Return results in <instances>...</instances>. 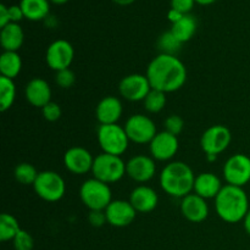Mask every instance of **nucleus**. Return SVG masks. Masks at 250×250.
Returning <instances> with one entry per match:
<instances>
[{
  "label": "nucleus",
  "mask_w": 250,
  "mask_h": 250,
  "mask_svg": "<svg viewBox=\"0 0 250 250\" xmlns=\"http://www.w3.org/2000/svg\"><path fill=\"white\" fill-rule=\"evenodd\" d=\"M146 76L153 89L167 94L185 85L187 81V68L177 55L159 54L148 65Z\"/></svg>",
  "instance_id": "nucleus-1"
},
{
  "label": "nucleus",
  "mask_w": 250,
  "mask_h": 250,
  "mask_svg": "<svg viewBox=\"0 0 250 250\" xmlns=\"http://www.w3.org/2000/svg\"><path fill=\"white\" fill-rule=\"evenodd\" d=\"M215 210L222 221L238 224L249 211V198L242 187L226 185L215 198Z\"/></svg>",
  "instance_id": "nucleus-2"
},
{
  "label": "nucleus",
  "mask_w": 250,
  "mask_h": 250,
  "mask_svg": "<svg viewBox=\"0 0 250 250\" xmlns=\"http://www.w3.org/2000/svg\"><path fill=\"white\" fill-rule=\"evenodd\" d=\"M195 175L192 167L183 161H172L160 173V186L164 192L173 198H185L193 192Z\"/></svg>",
  "instance_id": "nucleus-3"
},
{
  "label": "nucleus",
  "mask_w": 250,
  "mask_h": 250,
  "mask_svg": "<svg viewBox=\"0 0 250 250\" xmlns=\"http://www.w3.org/2000/svg\"><path fill=\"white\" fill-rule=\"evenodd\" d=\"M92 173L93 177L106 185L116 183L126 175V163L121 156L102 153L94 158Z\"/></svg>",
  "instance_id": "nucleus-4"
},
{
  "label": "nucleus",
  "mask_w": 250,
  "mask_h": 250,
  "mask_svg": "<svg viewBox=\"0 0 250 250\" xmlns=\"http://www.w3.org/2000/svg\"><path fill=\"white\" fill-rule=\"evenodd\" d=\"M80 198L84 207L89 209V211L92 210L105 211V209L112 202V192L109 185L93 177L82 183L80 188Z\"/></svg>",
  "instance_id": "nucleus-5"
},
{
  "label": "nucleus",
  "mask_w": 250,
  "mask_h": 250,
  "mask_svg": "<svg viewBox=\"0 0 250 250\" xmlns=\"http://www.w3.org/2000/svg\"><path fill=\"white\" fill-rule=\"evenodd\" d=\"M98 143L103 153L121 156L126 153L129 146V139L125 127L114 125H100L97 132Z\"/></svg>",
  "instance_id": "nucleus-6"
},
{
  "label": "nucleus",
  "mask_w": 250,
  "mask_h": 250,
  "mask_svg": "<svg viewBox=\"0 0 250 250\" xmlns=\"http://www.w3.org/2000/svg\"><path fill=\"white\" fill-rule=\"evenodd\" d=\"M33 189L44 202L55 203L62 199L65 195L66 183L55 171H42L34 182Z\"/></svg>",
  "instance_id": "nucleus-7"
},
{
  "label": "nucleus",
  "mask_w": 250,
  "mask_h": 250,
  "mask_svg": "<svg viewBox=\"0 0 250 250\" xmlns=\"http://www.w3.org/2000/svg\"><path fill=\"white\" fill-rule=\"evenodd\" d=\"M232 142V133L224 125H214L205 129L200 138V146L205 155H219L224 153Z\"/></svg>",
  "instance_id": "nucleus-8"
},
{
  "label": "nucleus",
  "mask_w": 250,
  "mask_h": 250,
  "mask_svg": "<svg viewBox=\"0 0 250 250\" xmlns=\"http://www.w3.org/2000/svg\"><path fill=\"white\" fill-rule=\"evenodd\" d=\"M125 131L128 136L129 142H133L136 144L150 143L154 137L158 134L153 120L143 114L129 116V119L125 124Z\"/></svg>",
  "instance_id": "nucleus-9"
},
{
  "label": "nucleus",
  "mask_w": 250,
  "mask_h": 250,
  "mask_svg": "<svg viewBox=\"0 0 250 250\" xmlns=\"http://www.w3.org/2000/svg\"><path fill=\"white\" fill-rule=\"evenodd\" d=\"M222 171L227 185L243 188L250 182V158L246 154H234L225 163Z\"/></svg>",
  "instance_id": "nucleus-10"
},
{
  "label": "nucleus",
  "mask_w": 250,
  "mask_h": 250,
  "mask_svg": "<svg viewBox=\"0 0 250 250\" xmlns=\"http://www.w3.org/2000/svg\"><path fill=\"white\" fill-rule=\"evenodd\" d=\"M75 59V49L72 44L66 39L54 41L48 46L45 53L46 65L55 72L65 68H70Z\"/></svg>",
  "instance_id": "nucleus-11"
},
{
  "label": "nucleus",
  "mask_w": 250,
  "mask_h": 250,
  "mask_svg": "<svg viewBox=\"0 0 250 250\" xmlns=\"http://www.w3.org/2000/svg\"><path fill=\"white\" fill-rule=\"evenodd\" d=\"M151 90L148 77L141 73H132L122 78L119 83V92L128 102H143Z\"/></svg>",
  "instance_id": "nucleus-12"
},
{
  "label": "nucleus",
  "mask_w": 250,
  "mask_h": 250,
  "mask_svg": "<svg viewBox=\"0 0 250 250\" xmlns=\"http://www.w3.org/2000/svg\"><path fill=\"white\" fill-rule=\"evenodd\" d=\"M180 148L178 138L168 132H158L153 141L149 143L150 155L156 161H168L177 154Z\"/></svg>",
  "instance_id": "nucleus-13"
},
{
  "label": "nucleus",
  "mask_w": 250,
  "mask_h": 250,
  "mask_svg": "<svg viewBox=\"0 0 250 250\" xmlns=\"http://www.w3.org/2000/svg\"><path fill=\"white\" fill-rule=\"evenodd\" d=\"M94 158L88 149L83 146H72L63 154V165L73 175H85L92 172Z\"/></svg>",
  "instance_id": "nucleus-14"
},
{
  "label": "nucleus",
  "mask_w": 250,
  "mask_h": 250,
  "mask_svg": "<svg viewBox=\"0 0 250 250\" xmlns=\"http://www.w3.org/2000/svg\"><path fill=\"white\" fill-rule=\"evenodd\" d=\"M155 173V160L151 156L136 155L126 163V175L137 183L149 182Z\"/></svg>",
  "instance_id": "nucleus-15"
},
{
  "label": "nucleus",
  "mask_w": 250,
  "mask_h": 250,
  "mask_svg": "<svg viewBox=\"0 0 250 250\" xmlns=\"http://www.w3.org/2000/svg\"><path fill=\"white\" fill-rule=\"evenodd\" d=\"M105 214H106L107 224L117 229L129 226L137 216L136 209L132 207L129 200L124 199L112 200L109 207L105 209Z\"/></svg>",
  "instance_id": "nucleus-16"
},
{
  "label": "nucleus",
  "mask_w": 250,
  "mask_h": 250,
  "mask_svg": "<svg viewBox=\"0 0 250 250\" xmlns=\"http://www.w3.org/2000/svg\"><path fill=\"white\" fill-rule=\"evenodd\" d=\"M180 209L182 216L193 224H200L209 216V205L207 199L199 197L195 193H190L182 198Z\"/></svg>",
  "instance_id": "nucleus-17"
},
{
  "label": "nucleus",
  "mask_w": 250,
  "mask_h": 250,
  "mask_svg": "<svg viewBox=\"0 0 250 250\" xmlns=\"http://www.w3.org/2000/svg\"><path fill=\"white\" fill-rule=\"evenodd\" d=\"M124 106L119 98L114 95H107L103 98L95 109V117L100 125H114L121 119Z\"/></svg>",
  "instance_id": "nucleus-18"
},
{
  "label": "nucleus",
  "mask_w": 250,
  "mask_h": 250,
  "mask_svg": "<svg viewBox=\"0 0 250 250\" xmlns=\"http://www.w3.org/2000/svg\"><path fill=\"white\" fill-rule=\"evenodd\" d=\"M24 97L32 106L43 109L51 102V88L44 78H32L24 88Z\"/></svg>",
  "instance_id": "nucleus-19"
},
{
  "label": "nucleus",
  "mask_w": 250,
  "mask_h": 250,
  "mask_svg": "<svg viewBox=\"0 0 250 250\" xmlns=\"http://www.w3.org/2000/svg\"><path fill=\"white\" fill-rule=\"evenodd\" d=\"M129 203L137 212L148 214L156 209L159 204V195L155 190L148 186H138L132 190Z\"/></svg>",
  "instance_id": "nucleus-20"
},
{
  "label": "nucleus",
  "mask_w": 250,
  "mask_h": 250,
  "mask_svg": "<svg viewBox=\"0 0 250 250\" xmlns=\"http://www.w3.org/2000/svg\"><path fill=\"white\" fill-rule=\"evenodd\" d=\"M221 180L212 172H202L195 177L193 193L204 199H215L222 189Z\"/></svg>",
  "instance_id": "nucleus-21"
},
{
  "label": "nucleus",
  "mask_w": 250,
  "mask_h": 250,
  "mask_svg": "<svg viewBox=\"0 0 250 250\" xmlns=\"http://www.w3.org/2000/svg\"><path fill=\"white\" fill-rule=\"evenodd\" d=\"M24 42V32L20 23L10 22L0 31V44L4 51H19Z\"/></svg>",
  "instance_id": "nucleus-22"
},
{
  "label": "nucleus",
  "mask_w": 250,
  "mask_h": 250,
  "mask_svg": "<svg viewBox=\"0 0 250 250\" xmlns=\"http://www.w3.org/2000/svg\"><path fill=\"white\" fill-rule=\"evenodd\" d=\"M50 0H21L20 6L23 11L24 19L29 21L45 20L50 12Z\"/></svg>",
  "instance_id": "nucleus-23"
},
{
  "label": "nucleus",
  "mask_w": 250,
  "mask_h": 250,
  "mask_svg": "<svg viewBox=\"0 0 250 250\" xmlns=\"http://www.w3.org/2000/svg\"><path fill=\"white\" fill-rule=\"evenodd\" d=\"M170 31L181 43H187L194 37L197 32V20L192 15L186 14L180 21L172 23Z\"/></svg>",
  "instance_id": "nucleus-24"
},
{
  "label": "nucleus",
  "mask_w": 250,
  "mask_h": 250,
  "mask_svg": "<svg viewBox=\"0 0 250 250\" xmlns=\"http://www.w3.org/2000/svg\"><path fill=\"white\" fill-rule=\"evenodd\" d=\"M22 70V59L17 51H2L0 56V73L2 77L15 80Z\"/></svg>",
  "instance_id": "nucleus-25"
},
{
  "label": "nucleus",
  "mask_w": 250,
  "mask_h": 250,
  "mask_svg": "<svg viewBox=\"0 0 250 250\" xmlns=\"http://www.w3.org/2000/svg\"><path fill=\"white\" fill-rule=\"evenodd\" d=\"M16 99V85L14 80L6 77H0V110L1 112L7 111L14 105Z\"/></svg>",
  "instance_id": "nucleus-26"
},
{
  "label": "nucleus",
  "mask_w": 250,
  "mask_h": 250,
  "mask_svg": "<svg viewBox=\"0 0 250 250\" xmlns=\"http://www.w3.org/2000/svg\"><path fill=\"white\" fill-rule=\"evenodd\" d=\"M20 231H21V227L14 215L7 214V212L0 215V241H14Z\"/></svg>",
  "instance_id": "nucleus-27"
},
{
  "label": "nucleus",
  "mask_w": 250,
  "mask_h": 250,
  "mask_svg": "<svg viewBox=\"0 0 250 250\" xmlns=\"http://www.w3.org/2000/svg\"><path fill=\"white\" fill-rule=\"evenodd\" d=\"M166 103H167L166 93L153 89V88H151L150 92L148 93L146 99L143 100L144 109H146L149 114H159L160 111H163L164 107L166 106Z\"/></svg>",
  "instance_id": "nucleus-28"
},
{
  "label": "nucleus",
  "mask_w": 250,
  "mask_h": 250,
  "mask_svg": "<svg viewBox=\"0 0 250 250\" xmlns=\"http://www.w3.org/2000/svg\"><path fill=\"white\" fill-rule=\"evenodd\" d=\"M39 172L37 171V168L34 167V165L29 163H21L15 167L14 176L15 180L23 186H29L34 185L37 177H38Z\"/></svg>",
  "instance_id": "nucleus-29"
},
{
  "label": "nucleus",
  "mask_w": 250,
  "mask_h": 250,
  "mask_svg": "<svg viewBox=\"0 0 250 250\" xmlns=\"http://www.w3.org/2000/svg\"><path fill=\"white\" fill-rule=\"evenodd\" d=\"M158 48L161 51L160 54H167V55H176L181 50L182 43L172 34V32H164L158 39Z\"/></svg>",
  "instance_id": "nucleus-30"
},
{
  "label": "nucleus",
  "mask_w": 250,
  "mask_h": 250,
  "mask_svg": "<svg viewBox=\"0 0 250 250\" xmlns=\"http://www.w3.org/2000/svg\"><path fill=\"white\" fill-rule=\"evenodd\" d=\"M12 246L15 250H33L34 241L31 233L21 229V231L16 234L12 241Z\"/></svg>",
  "instance_id": "nucleus-31"
},
{
  "label": "nucleus",
  "mask_w": 250,
  "mask_h": 250,
  "mask_svg": "<svg viewBox=\"0 0 250 250\" xmlns=\"http://www.w3.org/2000/svg\"><path fill=\"white\" fill-rule=\"evenodd\" d=\"M164 126H165L164 131L177 137L178 134H181L183 132V128H185V120L180 115H170L165 120V122H164Z\"/></svg>",
  "instance_id": "nucleus-32"
},
{
  "label": "nucleus",
  "mask_w": 250,
  "mask_h": 250,
  "mask_svg": "<svg viewBox=\"0 0 250 250\" xmlns=\"http://www.w3.org/2000/svg\"><path fill=\"white\" fill-rule=\"evenodd\" d=\"M55 83L62 89H68L76 83V75L71 68L58 71L55 75Z\"/></svg>",
  "instance_id": "nucleus-33"
},
{
  "label": "nucleus",
  "mask_w": 250,
  "mask_h": 250,
  "mask_svg": "<svg viewBox=\"0 0 250 250\" xmlns=\"http://www.w3.org/2000/svg\"><path fill=\"white\" fill-rule=\"evenodd\" d=\"M42 114L48 122H56L58 120H60L62 111H61L60 105L51 100L42 109Z\"/></svg>",
  "instance_id": "nucleus-34"
},
{
  "label": "nucleus",
  "mask_w": 250,
  "mask_h": 250,
  "mask_svg": "<svg viewBox=\"0 0 250 250\" xmlns=\"http://www.w3.org/2000/svg\"><path fill=\"white\" fill-rule=\"evenodd\" d=\"M88 221L93 227L99 229V227H103L105 224H107L106 214L103 210H92L88 214Z\"/></svg>",
  "instance_id": "nucleus-35"
},
{
  "label": "nucleus",
  "mask_w": 250,
  "mask_h": 250,
  "mask_svg": "<svg viewBox=\"0 0 250 250\" xmlns=\"http://www.w3.org/2000/svg\"><path fill=\"white\" fill-rule=\"evenodd\" d=\"M195 4V0H171V9H175L182 14H189Z\"/></svg>",
  "instance_id": "nucleus-36"
},
{
  "label": "nucleus",
  "mask_w": 250,
  "mask_h": 250,
  "mask_svg": "<svg viewBox=\"0 0 250 250\" xmlns=\"http://www.w3.org/2000/svg\"><path fill=\"white\" fill-rule=\"evenodd\" d=\"M9 15L10 22H14V23H19L21 20L24 19L23 11H22L20 5H11V6H9Z\"/></svg>",
  "instance_id": "nucleus-37"
},
{
  "label": "nucleus",
  "mask_w": 250,
  "mask_h": 250,
  "mask_svg": "<svg viewBox=\"0 0 250 250\" xmlns=\"http://www.w3.org/2000/svg\"><path fill=\"white\" fill-rule=\"evenodd\" d=\"M10 23V15H9V6L5 4H0V28L5 27Z\"/></svg>",
  "instance_id": "nucleus-38"
},
{
  "label": "nucleus",
  "mask_w": 250,
  "mask_h": 250,
  "mask_svg": "<svg viewBox=\"0 0 250 250\" xmlns=\"http://www.w3.org/2000/svg\"><path fill=\"white\" fill-rule=\"evenodd\" d=\"M183 16H185V14H182V12L177 11V10L175 9H170V11H168L167 14V19L171 23H175V22L180 21Z\"/></svg>",
  "instance_id": "nucleus-39"
},
{
  "label": "nucleus",
  "mask_w": 250,
  "mask_h": 250,
  "mask_svg": "<svg viewBox=\"0 0 250 250\" xmlns=\"http://www.w3.org/2000/svg\"><path fill=\"white\" fill-rule=\"evenodd\" d=\"M243 226H244V229H246L247 233L250 236V210L248 211V214L246 215V217H244Z\"/></svg>",
  "instance_id": "nucleus-40"
},
{
  "label": "nucleus",
  "mask_w": 250,
  "mask_h": 250,
  "mask_svg": "<svg viewBox=\"0 0 250 250\" xmlns=\"http://www.w3.org/2000/svg\"><path fill=\"white\" fill-rule=\"evenodd\" d=\"M112 1H115L116 4H119V5H121V6H126V5H131L134 0H112Z\"/></svg>",
  "instance_id": "nucleus-41"
},
{
  "label": "nucleus",
  "mask_w": 250,
  "mask_h": 250,
  "mask_svg": "<svg viewBox=\"0 0 250 250\" xmlns=\"http://www.w3.org/2000/svg\"><path fill=\"white\" fill-rule=\"evenodd\" d=\"M215 1H216V0H195V2H198V4L200 5H210Z\"/></svg>",
  "instance_id": "nucleus-42"
},
{
  "label": "nucleus",
  "mask_w": 250,
  "mask_h": 250,
  "mask_svg": "<svg viewBox=\"0 0 250 250\" xmlns=\"http://www.w3.org/2000/svg\"><path fill=\"white\" fill-rule=\"evenodd\" d=\"M207 160L209 163H214V161L217 160V156L216 155H207Z\"/></svg>",
  "instance_id": "nucleus-43"
},
{
  "label": "nucleus",
  "mask_w": 250,
  "mask_h": 250,
  "mask_svg": "<svg viewBox=\"0 0 250 250\" xmlns=\"http://www.w3.org/2000/svg\"><path fill=\"white\" fill-rule=\"evenodd\" d=\"M51 2H54V4H58V5H62L65 4V2H67L68 0H50Z\"/></svg>",
  "instance_id": "nucleus-44"
}]
</instances>
